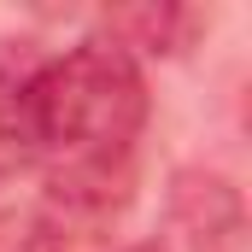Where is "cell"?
Masks as SVG:
<instances>
[{"label": "cell", "mask_w": 252, "mask_h": 252, "mask_svg": "<svg viewBox=\"0 0 252 252\" xmlns=\"http://www.w3.org/2000/svg\"><path fill=\"white\" fill-rule=\"evenodd\" d=\"M147 129V76L129 41L88 35L59 59H35L18 94L12 147L47 164L70 205H112L124 188L135 141Z\"/></svg>", "instance_id": "cell-1"}, {"label": "cell", "mask_w": 252, "mask_h": 252, "mask_svg": "<svg viewBox=\"0 0 252 252\" xmlns=\"http://www.w3.org/2000/svg\"><path fill=\"white\" fill-rule=\"evenodd\" d=\"M129 252H164V247H158V241H135Z\"/></svg>", "instance_id": "cell-2"}]
</instances>
